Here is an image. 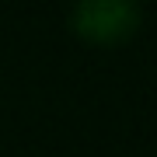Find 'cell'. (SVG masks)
<instances>
[{"label":"cell","mask_w":157,"mask_h":157,"mask_svg":"<svg viewBox=\"0 0 157 157\" xmlns=\"http://www.w3.org/2000/svg\"><path fill=\"white\" fill-rule=\"evenodd\" d=\"M67 28L80 42L98 49H115L136 39L143 28V7L133 0H91L67 11Z\"/></svg>","instance_id":"obj_1"}]
</instances>
